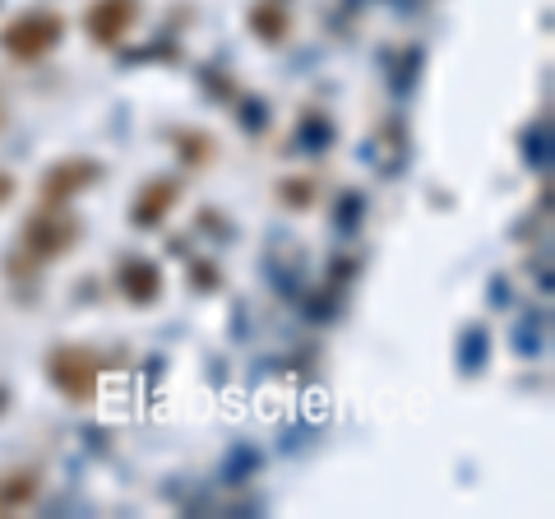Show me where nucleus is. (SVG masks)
<instances>
[{
    "label": "nucleus",
    "instance_id": "1",
    "mask_svg": "<svg viewBox=\"0 0 555 519\" xmlns=\"http://www.w3.org/2000/svg\"><path fill=\"white\" fill-rule=\"evenodd\" d=\"M83 237V223L65 210V204H47V210L28 214L24 232H20V246L28 260H38V265H51V260H65L69 251L79 246Z\"/></svg>",
    "mask_w": 555,
    "mask_h": 519
},
{
    "label": "nucleus",
    "instance_id": "2",
    "mask_svg": "<svg viewBox=\"0 0 555 519\" xmlns=\"http://www.w3.org/2000/svg\"><path fill=\"white\" fill-rule=\"evenodd\" d=\"M65 38V14L61 10H24V14H14V20L5 24V33H0V47H5V56L10 61H42L47 51H56Z\"/></svg>",
    "mask_w": 555,
    "mask_h": 519
},
{
    "label": "nucleus",
    "instance_id": "3",
    "mask_svg": "<svg viewBox=\"0 0 555 519\" xmlns=\"http://www.w3.org/2000/svg\"><path fill=\"white\" fill-rule=\"evenodd\" d=\"M47 380L69 404H89L102 380V353L89 349V343H56L47 353Z\"/></svg>",
    "mask_w": 555,
    "mask_h": 519
},
{
    "label": "nucleus",
    "instance_id": "4",
    "mask_svg": "<svg viewBox=\"0 0 555 519\" xmlns=\"http://www.w3.org/2000/svg\"><path fill=\"white\" fill-rule=\"evenodd\" d=\"M102 177H107V163L89 159V153H69V159H56L42 172L38 190L47 204H69V200H79L83 190H93Z\"/></svg>",
    "mask_w": 555,
    "mask_h": 519
},
{
    "label": "nucleus",
    "instance_id": "5",
    "mask_svg": "<svg viewBox=\"0 0 555 519\" xmlns=\"http://www.w3.org/2000/svg\"><path fill=\"white\" fill-rule=\"evenodd\" d=\"M139 14H144V0H93L83 10V28L98 47H120L134 33Z\"/></svg>",
    "mask_w": 555,
    "mask_h": 519
},
{
    "label": "nucleus",
    "instance_id": "6",
    "mask_svg": "<svg viewBox=\"0 0 555 519\" xmlns=\"http://www.w3.org/2000/svg\"><path fill=\"white\" fill-rule=\"evenodd\" d=\"M181 204V181L177 177H149L144 186H139V195L130 200V218H134V228H163L167 214Z\"/></svg>",
    "mask_w": 555,
    "mask_h": 519
},
{
    "label": "nucleus",
    "instance_id": "7",
    "mask_svg": "<svg viewBox=\"0 0 555 519\" xmlns=\"http://www.w3.org/2000/svg\"><path fill=\"white\" fill-rule=\"evenodd\" d=\"M116 288H120V298H126L130 306H153L163 298V269L153 265V260L144 255H130V260H120L116 265Z\"/></svg>",
    "mask_w": 555,
    "mask_h": 519
},
{
    "label": "nucleus",
    "instance_id": "8",
    "mask_svg": "<svg viewBox=\"0 0 555 519\" xmlns=\"http://www.w3.org/2000/svg\"><path fill=\"white\" fill-rule=\"evenodd\" d=\"M250 33L264 47H278V42H287V33H292V14L278 5V0H259V5L250 10Z\"/></svg>",
    "mask_w": 555,
    "mask_h": 519
},
{
    "label": "nucleus",
    "instance_id": "9",
    "mask_svg": "<svg viewBox=\"0 0 555 519\" xmlns=\"http://www.w3.org/2000/svg\"><path fill=\"white\" fill-rule=\"evenodd\" d=\"M38 492H42V473L38 469H10L5 478H0V515L33 506V496Z\"/></svg>",
    "mask_w": 555,
    "mask_h": 519
},
{
    "label": "nucleus",
    "instance_id": "10",
    "mask_svg": "<svg viewBox=\"0 0 555 519\" xmlns=\"http://www.w3.org/2000/svg\"><path fill=\"white\" fill-rule=\"evenodd\" d=\"M171 140H177V159L185 167H208L218 159V140L208 130H195V126H181V130H171Z\"/></svg>",
    "mask_w": 555,
    "mask_h": 519
},
{
    "label": "nucleus",
    "instance_id": "11",
    "mask_svg": "<svg viewBox=\"0 0 555 519\" xmlns=\"http://www.w3.org/2000/svg\"><path fill=\"white\" fill-rule=\"evenodd\" d=\"M278 200H283L287 210H310V204L320 200V181L315 177H283L278 181Z\"/></svg>",
    "mask_w": 555,
    "mask_h": 519
},
{
    "label": "nucleus",
    "instance_id": "12",
    "mask_svg": "<svg viewBox=\"0 0 555 519\" xmlns=\"http://www.w3.org/2000/svg\"><path fill=\"white\" fill-rule=\"evenodd\" d=\"M190 283H195V288H218L222 274H218V265H195V269H190Z\"/></svg>",
    "mask_w": 555,
    "mask_h": 519
},
{
    "label": "nucleus",
    "instance_id": "13",
    "mask_svg": "<svg viewBox=\"0 0 555 519\" xmlns=\"http://www.w3.org/2000/svg\"><path fill=\"white\" fill-rule=\"evenodd\" d=\"M14 200V177L10 172H0V204H10Z\"/></svg>",
    "mask_w": 555,
    "mask_h": 519
},
{
    "label": "nucleus",
    "instance_id": "14",
    "mask_svg": "<svg viewBox=\"0 0 555 519\" xmlns=\"http://www.w3.org/2000/svg\"><path fill=\"white\" fill-rule=\"evenodd\" d=\"M5 404H10V394H5V385H0V413H5Z\"/></svg>",
    "mask_w": 555,
    "mask_h": 519
},
{
    "label": "nucleus",
    "instance_id": "15",
    "mask_svg": "<svg viewBox=\"0 0 555 519\" xmlns=\"http://www.w3.org/2000/svg\"><path fill=\"white\" fill-rule=\"evenodd\" d=\"M0 126H5V98H0Z\"/></svg>",
    "mask_w": 555,
    "mask_h": 519
}]
</instances>
